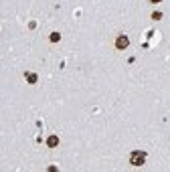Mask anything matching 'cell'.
Wrapping results in <instances>:
<instances>
[{
	"label": "cell",
	"instance_id": "1",
	"mask_svg": "<svg viewBox=\"0 0 170 172\" xmlns=\"http://www.w3.org/2000/svg\"><path fill=\"white\" fill-rule=\"evenodd\" d=\"M130 164H132V166H142V164H146V152L134 150V152L130 154Z\"/></svg>",
	"mask_w": 170,
	"mask_h": 172
},
{
	"label": "cell",
	"instance_id": "2",
	"mask_svg": "<svg viewBox=\"0 0 170 172\" xmlns=\"http://www.w3.org/2000/svg\"><path fill=\"white\" fill-rule=\"evenodd\" d=\"M128 45H130L128 34H118V38H116V49H118V51H124V49H128Z\"/></svg>",
	"mask_w": 170,
	"mask_h": 172
},
{
	"label": "cell",
	"instance_id": "3",
	"mask_svg": "<svg viewBox=\"0 0 170 172\" xmlns=\"http://www.w3.org/2000/svg\"><path fill=\"white\" fill-rule=\"evenodd\" d=\"M24 79H27V83L35 85L37 81H39V75H37V73H32V71H28V73H24Z\"/></svg>",
	"mask_w": 170,
	"mask_h": 172
},
{
	"label": "cell",
	"instance_id": "4",
	"mask_svg": "<svg viewBox=\"0 0 170 172\" xmlns=\"http://www.w3.org/2000/svg\"><path fill=\"white\" fill-rule=\"evenodd\" d=\"M47 146H49V148H57V146H59V136H49V138H47Z\"/></svg>",
	"mask_w": 170,
	"mask_h": 172
},
{
	"label": "cell",
	"instance_id": "5",
	"mask_svg": "<svg viewBox=\"0 0 170 172\" xmlns=\"http://www.w3.org/2000/svg\"><path fill=\"white\" fill-rule=\"evenodd\" d=\"M49 41L51 43H59V41H61V34H59V33H51L49 34Z\"/></svg>",
	"mask_w": 170,
	"mask_h": 172
},
{
	"label": "cell",
	"instance_id": "6",
	"mask_svg": "<svg viewBox=\"0 0 170 172\" xmlns=\"http://www.w3.org/2000/svg\"><path fill=\"white\" fill-rule=\"evenodd\" d=\"M162 16H164V14H162L160 10H154V12H152V16H150V18H152V20H160Z\"/></svg>",
	"mask_w": 170,
	"mask_h": 172
},
{
	"label": "cell",
	"instance_id": "7",
	"mask_svg": "<svg viewBox=\"0 0 170 172\" xmlns=\"http://www.w3.org/2000/svg\"><path fill=\"white\" fill-rule=\"evenodd\" d=\"M150 2H152V4H158V2H162V0H150Z\"/></svg>",
	"mask_w": 170,
	"mask_h": 172
}]
</instances>
